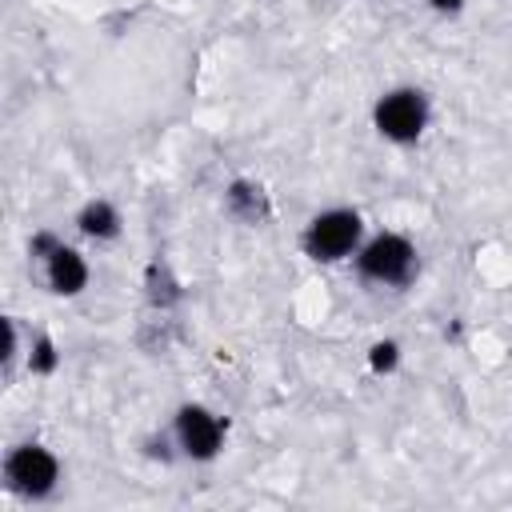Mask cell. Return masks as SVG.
Here are the masks:
<instances>
[{"label": "cell", "instance_id": "cell-10", "mask_svg": "<svg viewBox=\"0 0 512 512\" xmlns=\"http://www.w3.org/2000/svg\"><path fill=\"white\" fill-rule=\"evenodd\" d=\"M436 8H444V12H452V8H460V0H432Z\"/></svg>", "mask_w": 512, "mask_h": 512}, {"label": "cell", "instance_id": "cell-4", "mask_svg": "<svg viewBox=\"0 0 512 512\" xmlns=\"http://www.w3.org/2000/svg\"><path fill=\"white\" fill-rule=\"evenodd\" d=\"M360 272L384 284H400L412 272V244L404 236H376L360 252Z\"/></svg>", "mask_w": 512, "mask_h": 512}, {"label": "cell", "instance_id": "cell-7", "mask_svg": "<svg viewBox=\"0 0 512 512\" xmlns=\"http://www.w3.org/2000/svg\"><path fill=\"white\" fill-rule=\"evenodd\" d=\"M80 228H84L88 236H116V212H112L104 200H96V204H88V208L80 212Z\"/></svg>", "mask_w": 512, "mask_h": 512}, {"label": "cell", "instance_id": "cell-6", "mask_svg": "<svg viewBox=\"0 0 512 512\" xmlns=\"http://www.w3.org/2000/svg\"><path fill=\"white\" fill-rule=\"evenodd\" d=\"M48 280H52L56 292L72 296V292L84 288L88 268H84V260H80L72 248H52V256H48Z\"/></svg>", "mask_w": 512, "mask_h": 512}, {"label": "cell", "instance_id": "cell-1", "mask_svg": "<svg viewBox=\"0 0 512 512\" xmlns=\"http://www.w3.org/2000/svg\"><path fill=\"white\" fill-rule=\"evenodd\" d=\"M424 120H428L424 96L412 92V88L388 92V96L376 104V128H380L388 140H416V136L424 132Z\"/></svg>", "mask_w": 512, "mask_h": 512}, {"label": "cell", "instance_id": "cell-8", "mask_svg": "<svg viewBox=\"0 0 512 512\" xmlns=\"http://www.w3.org/2000/svg\"><path fill=\"white\" fill-rule=\"evenodd\" d=\"M32 368H36V372H52V368H56V352H52V344H48V340H36Z\"/></svg>", "mask_w": 512, "mask_h": 512}, {"label": "cell", "instance_id": "cell-5", "mask_svg": "<svg viewBox=\"0 0 512 512\" xmlns=\"http://www.w3.org/2000/svg\"><path fill=\"white\" fill-rule=\"evenodd\" d=\"M176 432H180L184 452H188V456H196V460L216 456L220 436H224L220 420H216V416H208L204 408H184V412H180V420H176Z\"/></svg>", "mask_w": 512, "mask_h": 512}, {"label": "cell", "instance_id": "cell-9", "mask_svg": "<svg viewBox=\"0 0 512 512\" xmlns=\"http://www.w3.org/2000/svg\"><path fill=\"white\" fill-rule=\"evenodd\" d=\"M392 364H396V344H376L372 348V368L376 372H388Z\"/></svg>", "mask_w": 512, "mask_h": 512}, {"label": "cell", "instance_id": "cell-2", "mask_svg": "<svg viewBox=\"0 0 512 512\" xmlns=\"http://www.w3.org/2000/svg\"><path fill=\"white\" fill-rule=\"evenodd\" d=\"M356 240H360V216L356 212H324L312 220L304 248L316 260H340L344 252H352Z\"/></svg>", "mask_w": 512, "mask_h": 512}, {"label": "cell", "instance_id": "cell-3", "mask_svg": "<svg viewBox=\"0 0 512 512\" xmlns=\"http://www.w3.org/2000/svg\"><path fill=\"white\" fill-rule=\"evenodd\" d=\"M4 472H8V484H12L16 492H24V496H44V492H52V484H56V460H52V452H44L40 444L16 448V452L8 456V464H4Z\"/></svg>", "mask_w": 512, "mask_h": 512}]
</instances>
